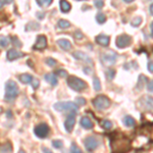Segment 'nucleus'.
<instances>
[{
    "label": "nucleus",
    "instance_id": "f257e3e1",
    "mask_svg": "<svg viewBox=\"0 0 153 153\" xmlns=\"http://www.w3.org/2000/svg\"><path fill=\"white\" fill-rule=\"evenodd\" d=\"M19 94V86L14 81L9 80L5 84V95H4V101L6 102H12L16 99Z\"/></svg>",
    "mask_w": 153,
    "mask_h": 153
},
{
    "label": "nucleus",
    "instance_id": "f03ea898",
    "mask_svg": "<svg viewBox=\"0 0 153 153\" xmlns=\"http://www.w3.org/2000/svg\"><path fill=\"white\" fill-rule=\"evenodd\" d=\"M66 83H68V87L71 89H73L76 92H81V91L87 89V83L85 81H83L82 79L78 78V76H68V80H66Z\"/></svg>",
    "mask_w": 153,
    "mask_h": 153
},
{
    "label": "nucleus",
    "instance_id": "7ed1b4c3",
    "mask_svg": "<svg viewBox=\"0 0 153 153\" xmlns=\"http://www.w3.org/2000/svg\"><path fill=\"white\" fill-rule=\"evenodd\" d=\"M54 109L57 111H68L71 113H76L79 111V107L76 103L71 102V101H60V102H56L53 105Z\"/></svg>",
    "mask_w": 153,
    "mask_h": 153
},
{
    "label": "nucleus",
    "instance_id": "20e7f679",
    "mask_svg": "<svg viewBox=\"0 0 153 153\" xmlns=\"http://www.w3.org/2000/svg\"><path fill=\"white\" fill-rule=\"evenodd\" d=\"M93 105L98 110H105L110 106V99L105 95H99L93 100Z\"/></svg>",
    "mask_w": 153,
    "mask_h": 153
},
{
    "label": "nucleus",
    "instance_id": "39448f33",
    "mask_svg": "<svg viewBox=\"0 0 153 153\" xmlns=\"http://www.w3.org/2000/svg\"><path fill=\"white\" fill-rule=\"evenodd\" d=\"M49 132H50V129H49V126L45 123H41V124L37 125L34 129V133L38 138L40 139H44L49 135Z\"/></svg>",
    "mask_w": 153,
    "mask_h": 153
},
{
    "label": "nucleus",
    "instance_id": "423d86ee",
    "mask_svg": "<svg viewBox=\"0 0 153 153\" xmlns=\"http://www.w3.org/2000/svg\"><path fill=\"white\" fill-rule=\"evenodd\" d=\"M117 54L113 52V51H107V52L102 53L100 56L101 61L105 65H112L117 61Z\"/></svg>",
    "mask_w": 153,
    "mask_h": 153
},
{
    "label": "nucleus",
    "instance_id": "0eeeda50",
    "mask_svg": "<svg viewBox=\"0 0 153 153\" xmlns=\"http://www.w3.org/2000/svg\"><path fill=\"white\" fill-rule=\"evenodd\" d=\"M84 145H85V148L88 152H93L99 145V141L97 138L93 137V136H89L84 140Z\"/></svg>",
    "mask_w": 153,
    "mask_h": 153
},
{
    "label": "nucleus",
    "instance_id": "6e6552de",
    "mask_svg": "<svg viewBox=\"0 0 153 153\" xmlns=\"http://www.w3.org/2000/svg\"><path fill=\"white\" fill-rule=\"evenodd\" d=\"M131 43H132V37L127 35V34H123L115 39V45L118 48H126L130 46Z\"/></svg>",
    "mask_w": 153,
    "mask_h": 153
},
{
    "label": "nucleus",
    "instance_id": "1a4fd4ad",
    "mask_svg": "<svg viewBox=\"0 0 153 153\" xmlns=\"http://www.w3.org/2000/svg\"><path fill=\"white\" fill-rule=\"evenodd\" d=\"M73 56L76 60H81L85 63H89V65H93V60L87 53L83 52V51H76L73 53Z\"/></svg>",
    "mask_w": 153,
    "mask_h": 153
},
{
    "label": "nucleus",
    "instance_id": "9d476101",
    "mask_svg": "<svg viewBox=\"0 0 153 153\" xmlns=\"http://www.w3.org/2000/svg\"><path fill=\"white\" fill-rule=\"evenodd\" d=\"M76 124V113H70L65 122V128L68 133H71Z\"/></svg>",
    "mask_w": 153,
    "mask_h": 153
},
{
    "label": "nucleus",
    "instance_id": "9b49d317",
    "mask_svg": "<svg viewBox=\"0 0 153 153\" xmlns=\"http://www.w3.org/2000/svg\"><path fill=\"white\" fill-rule=\"evenodd\" d=\"M47 47V39L44 35H40L37 37L35 45L33 46L34 50H43Z\"/></svg>",
    "mask_w": 153,
    "mask_h": 153
},
{
    "label": "nucleus",
    "instance_id": "f8f14e48",
    "mask_svg": "<svg viewBox=\"0 0 153 153\" xmlns=\"http://www.w3.org/2000/svg\"><path fill=\"white\" fill-rule=\"evenodd\" d=\"M24 55L25 54L22 52V51L16 50V49H14V48L9 49L6 53V57L9 61H13V60H16V59H19L21 57H23Z\"/></svg>",
    "mask_w": 153,
    "mask_h": 153
},
{
    "label": "nucleus",
    "instance_id": "ddd939ff",
    "mask_svg": "<svg viewBox=\"0 0 153 153\" xmlns=\"http://www.w3.org/2000/svg\"><path fill=\"white\" fill-rule=\"evenodd\" d=\"M95 41L97 42V44H99V45L103 46V47H106V46L109 45L110 38H109V36H106V35H98L95 38Z\"/></svg>",
    "mask_w": 153,
    "mask_h": 153
},
{
    "label": "nucleus",
    "instance_id": "4468645a",
    "mask_svg": "<svg viewBox=\"0 0 153 153\" xmlns=\"http://www.w3.org/2000/svg\"><path fill=\"white\" fill-rule=\"evenodd\" d=\"M80 124L84 128V129H86V130H91L93 127H94V124H93V122L88 117H83L82 118H81Z\"/></svg>",
    "mask_w": 153,
    "mask_h": 153
},
{
    "label": "nucleus",
    "instance_id": "2eb2a0df",
    "mask_svg": "<svg viewBox=\"0 0 153 153\" xmlns=\"http://www.w3.org/2000/svg\"><path fill=\"white\" fill-rule=\"evenodd\" d=\"M57 44L59 45V47L62 48L63 50H65V51L70 50L71 48V43L68 40V39H58Z\"/></svg>",
    "mask_w": 153,
    "mask_h": 153
},
{
    "label": "nucleus",
    "instance_id": "dca6fc26",
    "mask_svg": "<svg viewBox=\"0 0 153 153\" xmlns=\"http://www.w3.org/2000/svg\"><path fill=\"white\" fill-rule=\"evenodd\" d=\"M45 80L50 84L51 86H56L58 83V80H57V76H56L55 74H46L45 75Z\"/></svg>",
    "mask_w": 153,
    "mask_h": 153
},
{
    "label": "nucleus",
    "instance_id": "f3484780",
    "mask_svg": "<svg viewBox=\"0 0 153 153\" xmlns=\"http://www.w3.org/2000/svg\"><path fill=\"white\" fill-rule=\"evenodd\" d=\"M123 123H124V125L128 128L134 127L135 124H136L135 120L132 117H130V115H126V117H124V120H123Z\"/></svg>",
    "mask_w": 153,
    "mask_h": 153
},
{
    "label": "nucleus",
    "instance_id": "a211bd4d",
    "mask_svg": "<svg viewBox=\"0 0 153 153\" xmlns=\"http://www.w3.org/2000/svg\"><path fill=\"white\" fill-rule=\"evenodd\" d=\"M59 6H60V10L62 12H65V13H66V12H68L71 10V5L70 2L68 1H59Z\"/></svg>",
    "mask_w": 153,
    "mask_h": 153
},
{
    "label": "nucleus",
    "instance_id": "6ab92c4d",
    "mask_svg": "<svg viewBox=\"0 0 153 153\" xmlns=\"http://www.w3.org/2000/svg\"><path fill=\"white\" fill-rule=\"evenodd\" d=\"M19 79L23 84H31L32 80H33V76L30 75V74H23V75L19 76Z\"/></svg>",
    "mask_w": 153,
    "mask_h": 153
},
{
    "label": "nucleus",
    "instance_id": "aec40b11",
    "mask_svg": "<svg viewBox=\"0 0 153 153\" xmlns=\"http://www.w3.org/2000/svg\"><path fill=\"white\" fill-rule=\"evenodd\" d=\"M0 153H12V147L10 143H5L0 148Z\"/></svg>",
    "mask_w": 153,
    "mask_h": 153
},
{
    "label": "nucleus",
    "instance_id": "412c9836",
    "mask_svg": "<svg viewBox=\"0 0 153 153\" xmlns=\"http://www.w3.org/2000/svg\"><path fill=\"white\" fill-rule=\"evenodd\" d=\"M40 29V25L35 22H30L26 27V31H34V30H39Z\"/></svg>",
    "mask_w": 153,
    "mask_h": 153
},
{
    "label": "nucleus",
    "instance_id": "4be33fe9",
    "mask_svg": "<svg viewBox=\"0 0 153 153\" xmlns=\"http://www.w3.org/2000/svg\"><path fill=\"white\" fill-rule=\"evenodd\" d=\"M96 22L100 25L104 24L106 22V16L103 12H98V13L96 14Z\"/></svg>",
    "mask_w": 153,
    "mask_h": 153
},
{
    "label": "nucleus",
    "instance_id": "5701e85b",
    "mask_svg": "<svg viewBox=\"0 0 153 153\" xmlns=\"http://www.w3.org/2000/svg\"><path fill=\"white\" fill-rule=\"evenodd\" d=\"M115 75H117V73H115V71L112 70V68H108V70L105 71V76H106V79H107L108 81L113 80Z\"/></svg>",
    "mask_w": 153,
    "mask_h": 153
},
{
    "label": "nucleus",
    "instance_id": "b1692460",
    "mask_svg": "<svg viewBox=\"0 0 153 153\" xmlns=\"http://www.w3.org/2000/svg\"><path fill=\"white\" fill-rule=\"evenodd\" d=\"M57 25L60 29H68L71 27V23L68 21H65V19H59Z\"/></svg>",
    "mask_w": 153,
    "mask_h": 153
},
{
    "label": "nucleus",
    "instance_id": "393cba45",
    "mask_svg": "<svg viewBox=\"0 0 153 153\" xmlns=\"http://www.w3.org/2000/svg\"><path fill=\"white\" fill-rule=\"evenodd\" d=\"M142 23V18L141 16H135L134 19H133V21L131 22V25H132V27H135V28H137V27H139L140 25Z\"/></svg>",
    "mask_w": 153,
    "mask_h": 153
},
{
    "label": "nucleus",
    "instance_id": "a878e982",
    "mask_svg": "<svg viewBox=\"0 0 153 153\" xmlns=\"http://www.w3.org/2000/svg\"><path fill=\"white\" fill-rule=\"evenodd\" d=\"M101 126L104 130H110L112 128V123L108 120H103L101 122Z\"/></svg>",
    "mask_w": 153,
    "mask_h": 153
},
{
    "label": "nucleus",
    "instance_id": "bb28decb",
    "mask_svg": "<svg viewBox=\"0 0 153 153\" xmlns=\"http://www.w3.org/2000/svg\"><path fill=\"white\" fill-rule=\"evenodd\" d=\"M93 87H94L95 91H100L101 90L100 80L97 78V76H94V79H93Z\"/></svg>",
    "mask_w": 153,
    "mask_h": 153
},
{
    "label": "nucleus",
    "instance_id": "cd10ccee",
    "mask_svg": "<svg viewBox=\"0 0 153 153\" xmlns=\"http://www.w3.org/2000/svg\"><path fill=\"white\" fill-rule=\"evenodd\" d=\"M52 3V0H37V4L40 5L41 7L48 6Z\"/></svg>",
    "mask_w": 153,
    "mask_h": 153
},
{
    "label": "nucleus",
    "instance_id": "c85d7f7f",
    "mask_svg": "<svg viewBox=\"0 0 153 153\" xmlns=\"http://www.w3.org/2000/svg\"><path fill=\"white\" fill-rule=\"evenodd\" d=\"M8 44H9V41L5 36H0V46H1V47H6Z\"/></svg>",
    "mask_w": 153,
    "mask_h": 153
},
{
    "label": "nucleus",
    "instance_id": "c756f323",
    "mask_svg": "<svg viewBox=\"0 0 153 153\" xmlns=\"http://www.w3.org/2000/svg\"><path fill=\"white\" fill-rule=\"evenodd\" d=\"M70 153H83V151L78 146H76L75 143H73V144H71V146Z\"/></svg>",
    "mask_w": 153,
    "mask_h": 153
},
{
    "label": "nucleus",
    "instance_id": "7c9ffc66",
    "mask_svg": "<svg viewBox=\"0 0 153 153\" xmlns=\"http://www.w3.org/2000/svg\"><path fill=\"white\" fill-rule=\"evenodd\" d=\"M52 145L54 146V148H57V149H60L63 146V143L61 140H53L52 141Z\"/></svg>",
    "mask_w": 153,
    "mask_h": 153
},
{
    "label": "nucleus",
    "instance_id": "2f4dec72",
    "mask_svg": "<svg viewBox=\"0 0 153 153\" xmlns=\"http://www.w3.org/2000/svg\"><path fill=\"white\" fill-rule=\"evenodd\" d=\"M11 41H12V44H13L14 46H16V47H19L21 48L22 46H23V44L21 43V41L18 39V37H12L11 38Z\"/></svg>",
    "mask_w": 153,
    "mask_h": 153
},
{
    "label": "nucleus",
    "instance_id": "473e14b6",
    "mask_svg": "<svg viewBox=\"0 0 153 153\" xmlns=\"http://www.w3.org/2000/svg\"><path fill=\"white\" fill-rule=\"evenodd\" d=\"M74 37H75V39H76V40H81V39H83L84 34L82 33V31L76 30V31L75 32V35H74Z\"/></svg>",
    "mask_w": 153,
    "mask_h": 153
},
{
    "label": "nucleus",
    "instance_id": "72a5a7b5",
    "mask_svg": "<svg viewBox=\"0 0 153 153\" xmlns=\"http://www.w3.org/2000/svg\"><path fill=\"white\" fill-rule=\"evenodd\" d=\"M144 80H146V78H145L144 76H139V82H138L137 89H142V88H143V85H144L143 81H144Z\"/></svg>",
    "mask_w": 153,
    "mask_h": 153
},
{
    "label": "nucleus",
    "instance_id": "f704fd0d",
    "mask_svg": "<svg viewBox=\"0 0 153 153\" xmlns=\"http://www.w3.org/2000/svg\"><path fill=\"white\" fill-rule=\"evenodd\" d=\"M46 63L49 65V66H54V65H56V63H57V61L55 60L54 58H51V57H49L46 59Z\"/></svg>",
    "mask_w": 153,
    "mask_h": 153
},
{
    "label": "nucleus",
    "instance_id": "c9c22d12",
    "mask_svg": "<svg viewBox=\"0 0 153 153\" xmlns=\"http://www.w3.org/2000/svg\"><path fill=\"white\" fill-rule=\"evenodd\" d=\"M56 75L60 76L61 78H65V76H68V71H65V70H57L55 71Z\"/></svg>",
    "mask_w": 153,
    "mask_h": 153
},
{
    "label": "nucleus",
    "instance_id": "e433bc0d",
    "mask_svg": "<svg viewBox=\"0 0 153 153\" xmlns=\"http://www.w3.org/2000/svg\"><path fill=\"white\" fill-rule=\"evenodd\" d=\"M76 102L78 103V105H80V106H82V105H85V104H86V100H85V98H83V97H78V98H76Z\"/></svg>",
    "mask_w": 153,
    "mask_h": 153
},
{
    "label": "nucleus",
    "instance_id": "4c0bfd02",
    "mask_svg": "<svg viewBox=\"0 0 153 153\" xmlns=\"http://www.w3.org/2000/svg\"><path fill=\"white\" fill-rule=\"evenodd\" d=\"M94 5L97 7V8H102L103 6H104V2L101 1V0H95L94 1Z\"/></svg>",
    "mask_w": 153,
    "mask_h": 153
},
{
    "label": "nucleus",
    "instance_id": "58836bf2",
    "mask_svg": "<svg viewBox=\"0 0 153 153\" xmlns=\"http://www.w3.org/2000/svg\"><path fill=\"white\" fill-rule=\"evenodd\" d=\"M32 86H33V88L34 89H37L39 87V85H40V82H39V80L38 79H34L33 78V80H32Z\"/></svg>",
    "mask_w": 153,
    "mask_h": 153
},
{
    "label": "nucleus",
    "instance_id": "ea45409f",
    "mask_svg": "<svg viewBox=\"0 0 153 153\" xmlns=\"http://www.w3.org/2000/svg\"><path fill=\"white\" fill-rule=\"evenodd\" d=\"M152 66H153V62H152V60H149L148 61V71H150V73H153V68H152Z\"/></svg>",
    "mask_w": 153,
    "mask_h": 153
},
{
    "label": "nucleus",
    "instance_id": "a19ab883",
    "mask_svg": "<svg viewBox=\"0 0 153 153\" xmlns=\"http://www.w3.org/2000/svg\"><path fill=\"white\" fill-rule=\"evenodd\" d=\"M36 16L39 19H44V16H45V13H44V12H37Z\"/></svg>",
    "mask_w": 153,
    "mask_h": 153
},
{
    "label": "nucleus",
    "instance_id": "79ce46f5",
    "mask_svg": "<svg viewBox=\"0 0 153 153\" xmlns=\"http://www.w3.org/2000/svg\"><path fill=\"white\" fill-rule=\"evenodd\" d=\"M147 88H148V91H149V92H152V91H153V85H152V81H150V82H148Z\"/></svg>",
    "mask_w": 153,
    "mask_h": 153
},
{
    "label": "nucleus",
    "instance_id": "37998d69",
    "mask_svg": "<svg viewBox=\"0 0 153 153\" xmlns=\"http://www.w3.org/2000/svg\"><path fill=\"white\" fill-rule=\"evenodd\" d=\"M42 152L43 153H53L52 151H51L49 148H47V147H42Z\"/></svg>",
    "mask_w": 153,
    "mask_h": 153
},
{
    "label": "nucleus",
    "instance_id": "c03bdc74",
    "mask_svg": "<svg viewBox=\"0 0 153 153\" xmlns=\"http://www.w3.org/2000/svg\"><path fill=\"white\" fill-rule=\"evenodd\" d=\"M9 2H11V1H0V8H1V7L4 5V4L9 3Z\"/></svg>",
    "mask_w": 153,
    "mask_h": 153
},
{
    "label": "nucleus",
    "instance_id": "a18cd8bd",
    "mask_svg": "<svg viewBox=\"0 0 153 153\" xmlns=\"http://www.w3.org/2000/svg\"><path fill=\"white\" fill-rule=\"evenodd\" d=\"M152 8H153V3L150 4V6H149V12H150V14H153V10H152Z\"/></svg>",
    "mask_w": 153,
    "mask_h": 153
},
{
    "label": "nucleus",
    "instance_id": "49530a36",
    "mask_svg": "<svg viewBox=\"0 0 153 153\" xmlns=\"http://www.w3.org/2000/svg\"><path fill=\"white\" fill-rule=\"evenodd\" d=\"M153 24L151 23V24H150V35H151L152 36V34H153Z\"/></svg>",
    "mask_w": 153,
    "mask_h": 153
},
{
    "label": "nucleus",
    "instance_id": "de8ad7c7",
    "mask_svg": "<svg viewBox=\"0 0 153 153\" xmlns=\"http://www.w3.org/2000/svg\"><path fill=\"white\" fill-rule=\"evenodd\" d=\"M124 1L126 2V3H131V2H132L133 0H124Z\"/></svg>",
    "mask_w": 153,
    "mask_h": 153
},
{
    "label": "nucleus",
    "instance_id": "09e8293b",
    "mask_svg": "<svg viewBox=\"0 0 153 153\" xmlns=\"http://www.w3.org/2000/svg\"><path fill=\"white\" fill-rule=\"evenodd\" d=\"M11 117V111L9 112V111H7V117Z\"/></svg>",
    "mask_w": 153,
    "mask_h": 153
},
{
    "label": "nucleus",
    "instance_id": "8fccbe9b",
    "mask_svg": "<svg viewBox=\"0 0 153 153\" xmlns=\"http://www.w3.org/2000/svg\"><path fill=\"white\" fill-rule=\"evenodd\" d=\"M19 153H26V152H25L23 149H21V150H19Z\"/></svg>",
    "mask_w": 153,
    "mask_h": 153
}]
</instances>
